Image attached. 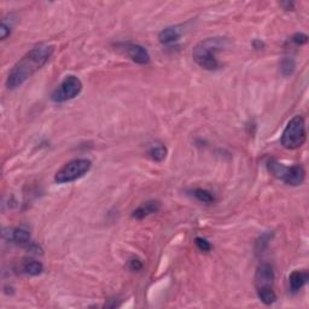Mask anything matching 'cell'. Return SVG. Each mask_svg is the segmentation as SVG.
<instances>
[{
  "instance_id": "52a82bcc",
  "label": "cell",
  "mask_w": 309,
  "mask_h": 309,
  "mask_svg": "<svg viewBox=\"0 0 309 309\" xmlns=\"http://www.w3.org/2000/svg\"><path fill=\"white\" fill-rule=\"evenodd\" d=\"M119 50L124 51L133 62L138 64H148L150 62V54L144 46L134 42H120L116 45Z\"/></svg>"
},
{
  "instance_id": "603a6c76",
  "label": "cell",
  "mask_w": 309,
  "mask_h": 309,
  "mask_svg": "<svg viewBox=\"0 0 309 309\" xmlns=\"http://www.w3.org/2000/svg\"><path fill=\"white\" fill-rule=\"evenodd\" d=\"M254 46H255V48H257V50H260V48L262 50V48L265 47V44H263L261 40H255V41H254Z\"/></svg>"
},
{
  "instance_id": "2e32d148",
  "label": "cell",
  "mask_w": 309,
  "mask_h": 309,
  "mask_svg": "<svg viewBox=\"0 0 309 309\" xmlns=\"http://www.w3.org/2000/svg\"><path fill=\"white\" fill-rule=\"evenodd\" d=\"M192 194L198 199L199 202L205 203V204H210L215 201V197L214 194L210 192V191L205 190V188H194L192 191Z\"/></svg>"
},
{
  "instance_id": "7a4b0ae2",
  "label": "cell",
  "mask_w": 309,
  "mask_h": 309,
  "mask_svg": "<svg viewBox=\"0 0 309 309\" xmlns=\"http://www.w3.org/2000/svg\"><path fill=\"white\" fill-rule=\"evenodd\" d=\"M228 41L226 38L215 36V38H208L202 40L196 45L192 51L193 61L205 70H217L220 69L221 64L217 61L216 54L227 46Z\"/></svg>"
},
{
  "instance_id": "8992f818",
  "label": "cell",
  "mask_w": 309,
  "mask_h": 309,
  "mask_svg": "<svg viewBox=\"0 0 309 309\" xmlns=\"http://www.w3.org/2000/svg\"><path fill=\"white\" fill-rule=\"evenodd\" d=\"M82 91V82L79 77L69 75L65 76L64 80L58 86V88L53 91L51 99L54 103H64L71 101L79 96Z\"/></svg>"
},
{
  "instance_id": "9a60e30c",
  "label": "cell",
  "mask_w": 309,
  "mask_h": 309,
  "mask_svg": "<svg viewBox=\"0 0 309 309\" xmlns=\"http://www.w3.org/2000/svg\"><path fill=\"white\" fill-rule=\"evenodd\" d=\"M296 69V62L293 57H284L280 62V73L283 76H291Z\"/></svg>"
},
{
  "instance_id": "30bf717a",
  "label": "cell",
  "mask_w": 309,
  "mask_h": 309,
  "mask_svg": "<svg viewBox=\"0 0 309 309\" xmlns=\"http://www.w3.org/2000/svg\"><path fill=\"white\" fill-rule=\"evenodd\" d=\"M159 209H161V203L158 201H148L143 203L142 205H139V207L133 211L132 216L137 220H142L148 217L149 215H153V214L157 213Z\"/></svg>"
},
{
  "instance_id": "277c9868",
  "label": "cell",
  "mask_w": 309,
  "mask_h": 309,
  "mask_svg": "<svg viewBox=\"0 0 309 309\" xmlns=\"http://www.w3.org/2000/svg\"><path fill=\"white\" fill-rule=\"evenodd\" d=\"M306 138H307V132H306L305 119L297 115L293 117L286 125L280 142L283 147L288 150H296L305 144Z\"/></svg>"
},
{
  "instance_id": "44dd1931",
  "label": "cell",
  "mask_w": 309,
  "mask_h": 309,
  "mask_svg": "<svg viewBox=\"0 0 309 309\" xmlns=\"http://www.w3.org/2000/svg\"><path fill=\"white\" fill-rule=\"evenodd\" d=\"M128 267H130L131 271L139 272V271H142L143 263L139 259H133V260H131L130 263H128Z\"/></svg>"
},
{
  "instance_id": "9c48e42d",
  "label": "cell",
  "mask_w": 309,
  "mask_h": 309,
  "mask_svg": "<svg viewBox=\"0 0 309 309\" xmlns=\"http://www.w3.org/2000/svg\"><path fill=\"white\" fill-rule=\"evenodd\" d=\"M309 273L306 270L302 271H294L289 277V286H290L291 293H299L303 286L308 283Z\"/></svg>"
},
{
  "instance_id": "5b68a950",
  "label": "cell",
  "mask_w": 309,
  "mask_h": 309,
  "mask_svg": "<svg viewBox=\"0 0 309 309\" xmlns=\"http://www.w3.org/2000/svg\"><path fill=\"white\" fill-rule=\"evenodd\" d=\"M92 168V162L87 158H76L65 163L56 173L54 181L57 184H69L85 176Z\"/></svg>"
},
{
  "instance_id": "d6986e66",
  "label": "cell",
  "mask_w": 309,
  "mask_h": 309,
  "mask_svg": "<svg viewBox=\"0 0 309 309\" xmlns=\"http://www.w3.org/2000/svg\"><path fill=\"white\" fill-rule=\"evenodd\" d=\"M194 243H196L197 248H198L201 251H205V253H208V251L211 250V244L205 238L197 237V238L194 239Z\"/></svg>"
},
{
  "instance_id": "6da1fadb",
  "label": "cell",
  "mask_w": 309,
  "mask_h": 309,
  "mask_svg": "<svg viewBox=\"0 0 309 309\" xmlns=\"http://www.w3.org/2000/svg\"><path fill=\"white\" fill-rule=\"evenodd\" d=\"M54 51L52 45L40 44L33 47L19 59L8 73L6 79V87L15 90L23 85L30 76H33L39 69H41L51 58Z\"/></svg>"
},
{
  "instance_id": "4fadbf2b",
  "label": "cell",
  "mask_w": 309,
  "mask_h": 309,
  "mask_svg": "<svg viewBox=\"0 0 309 309\" xmlns=\"http://www.w3.org/2000/svg\"><path fill=\"white\" fill-rule=\"evenodd\" d=\"M22 272L28 276H40L44 272V265L41 262L35 261V260H27L22 263Z\"/></svg>"
},
{
  "instance_id": "ac0fdd59",
  "label": "cell",
  "mask_w": 309,
  "mask_h": 309,
  "mask_svg": "<svg viewBox=\"0 0 309 309\" xmlns=\"http://www.w3.org/2000/svg\"><path fill=\"white\" fill-rule=\"evenodd\" d=\"M271 237H272V233H263L262 236L257 239L256 247H255L256 254H262L263 251L267 249L268 244H270Z\"/></svg>"
},
{
  "instance_id": "ba28073f",
  "label": "cell",
  "mask_w": 309,
  "mask_h": 309,
  "mask_svg": "<svg viewBox=\"0 0 309 309\" xmlns=\"http://www.w3.org/2000/svg\"><path fill=\"white\" fill-rule=\"evenodd\" d=\"M274 279H276V276H274L273 267H272L270 263H261V265L257 267L255 273L256 291L273 289Z\"/></svg>"
},
{
  "instance_id": "3957f363",
  "label": "cell",
  "mask_w": 309,
  "mask_h": 309,
  "mask_svg": "<svg viewBox=\"0 0 309 309\" xmlns=\"http://www.w3.org/2000/svg\"><path fill=\"white\" fill-rule=\"evenodd\" d=\"M267 169L274 178L282 180L286 185L290 186L302 185L306 179V170L301 164L286 167L277 159L271 158L267 161Z\"/></svg>"
},
{
  "instance_id": "8fae6325",
  "label": "cell",
  "mask_w": 309,
  "mask_h": 309,
  "mask_svg": "<svg viewBox=\"0 0 309 309\" xmlns=\"http://www.w3.org/2000/svg\"><path fill=\"white\" fill-rule=\"evenodd\" d=\"M181 34V27H179V25H170V27L164 28V29L158 34V40L163 45H170L178 41Z\"/></svg>"
},
{
  "instance_id": "e0dca14e",
  "label": "cell",
  "mask_w": 309,
  "mask_h": 309,
  "mask_svg": "<svg viewBox=\"0 0 309 309\" xmlns=\"http://www.w3.org/2000/svg\"><path fill=\"white\" fill-rule=\"evenodd\" d=\"M257 296H259V299L261 300L262 303H265V305H267V306L273 305V303L277 301V295L276 293H274L273 289H270V290L257 291Z\"/></svg>"
},
{
  "instance_id": "7402d4cb",
  "label": "cell",
  "mask_w": 309,
  "mask_h": 309,
  "mask_svg": "<svg viewBox=\"0 0 309 309\" xmlns=\"http://www.w3.org/2000/svg\"><path fill=\"white\" fill-rule=\"evenodd\" d=\"M0 34H1V40H5L11 34V27L2 21L1 27H0Z\"/></svg>"
},
{
  "instance_id": "5bb4252c",
  "label": "cell",
  "mask_w": 309,
  "mask_h": 309,
  "mask_svg": "<svg viewBox=\"0 0 309 309\" xmlns=\"http://www.w3.org/2000/svg\"><path fill=\"white\" fill-rule=\"evenodd\" d=\"M148 154L153 161L162 162L163 159L165 158V156H167V149H165L164 145L162 144L151 145L148 151Z\"/></svg>"
},
{
  "instance_id": "7c38bea8",
  "label": "cell",
  "mask_w": 309,
  "mask_h": 309,
  "mask_svg": "<svg viewBox=\"0 0 309 309\" xmlns=\"http://www.w3.org/2000/svg\"><path fill=\"white\" fill-rule=\"evenodd\" d=\"M8 240H12L17 244H28L30 242V232L25 227H17L8 232Z\"/></svg>"
},
{
  "instance_id": "ffe728a7",
  "label": "cell",
  "mask_w": 309,
  "mask_h": 309,
  "mask_svg": "<svg viewBox=\"0 0 309 309\" xmlns=\"http://www.w3.org/2000/svg\"><path fill=\"white\" fill-rule=\"evenodd\" d=\"M291 41H293L295 45H297V46H302V45L308 42V35H306V34L303 33H296L293 38H291Z\"/></svg>"
}]
</instances>
